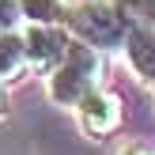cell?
I'll return each mask as SVG.
<instances>
[{"label":"cell","instance_id":"7a4b0ae2","mask_svg":"<svg viewBox=\"0 0 155 155\" xmlns=\"http://www.w3.org/2000/svg\"><path fill=\"white\" fill-rule=\"evenodd\" d=\"M68 30H72V38H80V42L106 53V49L125 45L129 23L117 15V8L110 0H76L72 15H68Z\"/></svg>","mask_w":155,"mask_h":155},{"label":"cell","instance_id":"30bf717a","mask_svg":"<svg viewBox=\"0 0 155 155\" xmlns=\"http://www.w3.org/2000/svg\"><path fill=\"white\" fill-rule=\"evenodd\" d=\"M117 155H155V151H151V148H144V144H125Z\"/></svg>","mask_w":155,"mask_h":155},{"label":"cell","instance_id":"ba28073f","mask_svg":"<svg viewBox=\"0 0 155 155\" xmlns=\"http://www.w3.org/2000/svg\"><path fill=\"white\" fill-rule=\"evenodd\" d=\"M129 27H155V0H110Z\"/></svg>","mask_w":155,"mask_h":155},{"label":"cell","instance_id":"5b68a950","mask_svg":"<svg viewBox=\"0 0 155 155\" xmlns=\"http://www.w3.org/2000/svg\"><path fill=\"white\" fill-rule=\"evenodd\" d=\"M125 61L144 83H155V27H129L125 34Z\"/></svg>","mask_w":155,"mask_h":155},{"label":"cell","instance_id":"52a82bcc","mask_svg":"<svg viewBox=\"0 0 155 155\" xmlns=\"http://www.w3.org/2000/svg\"><path fill=\"white\" fill-rule=\"evenodd\" d=\"M23 23H64L72 15V0H19Z\"/></svg>","mask_w":155,"mask_h":155},{"label":"cell","instance_id":"8fae6325","mask_svg":"<svg viewBox=\"0 0 155 155\" xmlns=\"http://www.w3.org/2000/svg\"><path fill=\"white\" fill-rule=\"evenodd\" d=\"M0 110H4V87H0Z\"/></svg>","mask_w":155,"mask_h":155},{"label":"cell","instance_id":"277c9868","mask_svg":"<svg viewBox=\"0 0 155 155\" xmlns=\"http://www.w3.org/2000/svg\"><path fill=\"white\" fill-rule=\"evenodd\" d=\"M76 117H80V129H83L87 136L102 140V136H110L114 129L121 125V102H117L114 91L95 87L80 106H76Z\"/></svg>","mask_w":155,"mask_h":155},{"label":"cell","instance_id":"9c48e42d","mask_svg":"<svg viewBox=\"0 0 155 155\" xmlns=\"http://www.w3.org/2000/svg\"><path fill=\"white\" fill-rule=\"evenodd\" d=\"M19 23H23V8H19V0H0V34L19 30Z\"/></svg>","mask_w":155,"mask_h":155},{"label":"cell","instance_id":"3957f363","mask_svg":"<svg viewBox=\"0 0 155 155\" xmlns=\"http://www.w3.org/2000/svg\"><path fill=\"white\" fill-rule=\"evenodd\" d=\"M23 38H27V68H34L42 76H49L76 42L64 23H27Z\"/></svg>","mask_w":155,"mask_h":155},{"label":"cell","instance_id":"8992f818","mask_svg":"<svg viewBox=\"0 0 155 155\" xmlns=\"http://www.w3.org/2000/svg\"><path fill=\"white\" fill-rule=\"evenodd\" d=\"M23 68H27V38H23V30L0 34V83L15 80Z\"/></svg>","mask_w":155,"mask_h":155},{"label":"cell","instance_id":"6da1fadb","mask_svg":"<svg viewBox=\"0 0 155 155\" xmlns=\"http://www.w3.org/2000/svg\"><path fill=\"white\" fill-rule=\"evenodd\" d=\"M102 49L76 38L57 68L45 76V91L57 106H80L95 87H102Z\"/></svg>","mask_w":155,"mask_h":155}]
</instances>
